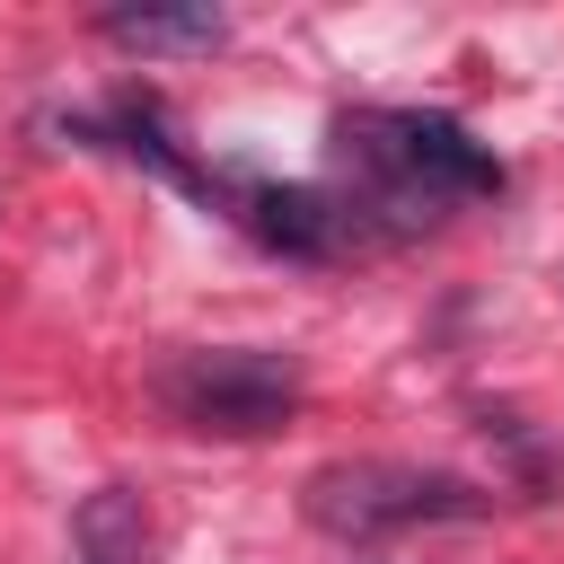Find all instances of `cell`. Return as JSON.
Here are the masks:
<instances>
[{
    "label": "cell",
    "mask_w": 564,
    "mask_h": 564,
    "mask_svg": "<svg viewBox=\"0 0 564 564\" xmlns=\"http://www.w3.org/2000/svg\"><path fill=\"white\" fill-rule=\"evenodd\" d=\"M335 150L361 176L352 212H388L397 229H423L467 194H502V159L449 115H344Z\"/></svg>",
    "instance_id": "6da1fadb"
},
{
    "label": "cell",
    "mask_w": 564,
    "mask_h": 564,
    "mask_svg": "<svg viewBox=\"0 0 564 564\" xmlns=\"http://www.w3.org/2000/svg\"><path fill=\"white\" fill-rule=\"evenodd\" d=\"M308 520L326 538H388L423 520H485V494L449 467H405V458H335L308 476Z\"/></svg>",
    "instance_id": "7a4b0ae2"
},
{
    "label": "cell",
    "mask_w": 564,
    "mask_h": 564,
    "mask_svg": "<svg viewBox=\"0 0 564 564\" xmlns=\"http://www.w3.org/2000/svg\"><path fill=\"white\" fill-rule=\"evenodd\" d=\"M159 397H167V414L194 423V432L264 441V432H282L291 405H300V361H291V352H256V344H212V352L159 361Z\"/></svg>",
    "instance_id": "3957f363"
},
{
    "label": "cell",
    "mask_w": 564,
    "mask_h": 564,
    "mask_svg": "<svg viewBox=\"0 0 564 564\" xmlns=\"http://www.w3.org/2000/svg\"><path fill=\"white\" fill-rule=\"evenodd\" d=\"M247 220H256V238L282 247V256H335L352 212H335L317 185H256V194H247Z\"/></svg>",
    "instance_id": "277c9868"
},
{
    "label": "cell",
    "mask_w": 564,
    "mask_h": 564,
    "mask_svg": "<svg viewBox=\"0 0 564 564\" xmlns=\"http://www.w3.org/2000/svg\"><path fill=\"white\" fill-rule=\"evenodd\" d=\"M97 26L123 53H220L229 44V18L212 0H185V9H106Z\"/></svg>",
    "instance_id": "5b68a950"
},
{
    "label": "cell",
    "mask_w": 564,
    "mask_h": 564,
    "mask_svg": "<svg viewBox=\"0 0 564 564\" xmlns=\"http://www.w3.org/2000/svg\"><path fill=\"white\" fill-rule=\"evenodd\" d=\"M70 538H79V564H150V511H141V494H123V485H97V494L79 502Z\"/></svg>",
    "instance_id": "8992f818"
}]
</instances>
